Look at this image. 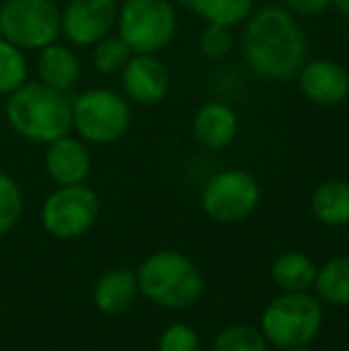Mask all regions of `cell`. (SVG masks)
Masks as SVG:
<instances>
[{"mask_svg": "<svg viewBox=\"0 0 349 351\" xmlns=\"http://www.w3.org/2000/svg\"><path fill=\"white\" fill-rule=\"evenodd\" d=\"M177 3L210 24L234 27L252 14L254 0H177Z\"/></svg>", "mask_w": 349, "mask_h": 351, "instance_id": "ffe728a7", "label": "cell"}, {"mask_svg": "<svg viewBox=\"0 0 349 351\" xmlns=\"http://www.w3.org/2000/svg\"><path fill=\"white\" fill-rule=\"evenodd\" d=\"M242 53L258 77L268 82H287L297 77L306 60V41L287 10L263 8L247 22Z\"/></svg>", "mask_w": 349, "mask_h": 351, "instance_id": "6da1fadb", "label": "cell"}, {"mask_svg": "<svg viewBox=\"0 0 349 351\" xmlns=\"http://www.w3.org/2000/svg\"><path fill=\"white\" fill-rule=\"evenodd\" d=\"M46 170L51 180L60 186L82 184L91 170V156L80 139L60 136V139L48 143L46 151Z\"/></svg>", "mask_w": 349, "mask_h": 351, "instance_id": "4fadbf2b", "label": "cell"}, {"mask_svg": "<svg viewBox=\"0 0 349 351\" xmlns=\"http://www.w3.org/2000/svg\"><path fill=\"white\" fill-rule=\"evenodd\" d=\"M299 14H318L333 5V0H285Z\"/></svg>", "mask_w": 349, "mask_h": 351, "instance_id": "4316f807", "label": "cell"}, {"mask_svg": "<svg viewBox=\"0 0 349 351\" xmlns=\"http://www.w3.org/2000/svg\"><path fill=\"white\" fill-rule=\"evenodd\" d=\"M115 0H70L62 12V32L75 46H96L117 22Z\"/></svg>", "mask_w": 349, "mask_h": 351, "instance_id": "30bf717a", "label": "cell"}, {"mask_svg": "<svg viewBox=\"0 0 349 351\" xmlns=\"http://www.w3.org/2000/svg\"><path fill=\"white\" fill-rule=\"evenodd\" d=\"M333 8H335L345 19H349V0H333Z\"/></svg>", "mask_w": 349, "mask_h": 351, "instance_id": "83f0119b", "label": "cell"}, {"mask_svg": "<svg viewBox=\"0 0 349 351\" xmlns=\"http://www.w3.org/2000/svg\"><path fill=\"white\" fill-rule=\"evenodd\" d=\"M132 58V48L120 36H106L93 48V65L103 74L122 72Z\"/></svg>", "mask_w": 349, "mask_h": 351, "instance_id": "603a6c76", "label": "cell"}, {"mask_svg": "<svg viewBox=\"0 0 349 351\" xmlns=\"http://www.w3.org/2000/svg\"><path fill=\"white\" fill-rule=\"evenodd\" d=\"M136 291H139V282H136V275L132 270H108L106 275L98 278L96 287H93V304L101 313L115 315L134 304Z\"/></svg>", "mask_w": 349, "mask_h": 351, "instance_id": "9a60e30c", "label": "cell"}, {"mask_svg": "<svg viewBox=\"0 0 349 351\" xmlns=\"http://www.w3.org/2000/svg\"><path fill=\"white\" fill-rule=\"evenodd\" d=\"M289 351H309V347H294V349H289Z\"/></svg>", "mask_w": 349, "mask_h": 351, "instance_id": "f1b7e54d", "label": "cell"}, {"mask_svg": "<svg viewBox=\"0 0 349 351\" xmlns=\"http://www.w3.org/2000/svg\"><path fill=\"white\" fill-rule=\"evenodd\" d=\"M62 32V14L53 0H5L0 36L17 48H46Z\"/></svg>", "mask_w": 349, "mask_h": 351, "instance_id": "5b68a950", "label": "cell"}, {"mask_svg": "<svg viewBox=\"0 0 349 351\" xmlns=\"http://www.w3.org/2000/svg\"><path fill=\"white\" fill-rule=\"evenodd\" d=\"M321 323V301L306 291H285L263 311L261 332L270 347L289 351L294 347H309L316 339Z\"/></svg>", "mask_w": 349, "mask_h": 351, "instance_id": "277c9868", "label": "cell"}, {"mask_svg": "<svg viewBox=\"0 0 349 351\" xmlns=\"http://www.w3.org/2000/svg\"><path fill=\"white\" fill-rule=\"evenodd\" d=\"M311 210L328 227L349 225V182H323L311 196Z\"/></svg>", "mask_w": 349, "mask_h": 351, "instance_id": "e0dca14e", "label": "cell"}, {"mask_svg": "<svg viewBox=\"0 0 349 351\" xmlns=\"http://www.w3.org/2000/svg\"><path fill=\"white\" fill-rule=\"evenodd\" d=\"M261 201V186L254 175L244 170H225L210 177L201 194L206 215L225 225H232L256 210Z\"/></svg>", "mask_w": 349, "mask_h": 351, "instance_id": "9c48e42d", "label": "cell"}, {"mask_svg": "<svg viewBox=\"0 0 349 351\" xmlns=\"http://www.w3.org/2000/svg\"><path fill=\"white\" fill-rule=\"evenodd\" d=\"M117 24L132 53H156L173 41L177 14L170 0H127L117 12Z\"/></svg>", "mask_w": 349, "mask_h": 351, "instance_id": "8992f818", "label": "cell"}, {"mask_svg": "<svg viewBox=\"0 0 349 351\" xmlns=\"http://www.w3.org/2000/svg\"><path fill=\"white\" fill-rule=\"evenodd\" d=\"M132 112L127 101L110 88H91L72 101V127L84 141L112 143L127 132Z\"/></svg>", "mask_w": 349, "mask_h": 351, "instance_id": "52a82bcc", "label": "cell"}, {"mask_svg": "<svg viewBox=\"0 0 349 351\" xmlns=\"http://www.w3.org/2000/svg\"><path fill=\"white\" fill-rule=\"evenodd\" d=\"M210 351H270L268 339L252 325H230L210 344Z\"/></svg>", "mask_w": 349, "mask_h": 351, "instance_id": "44dd1931", "label": "cell"}, {"mask_svg": "<svg viewBox=\"0 0 349 351\" xmlns=\"http://www.w3.org/2000/svg\"><path fill=\"white\" fill-rule=\"evenodd\" d=\"M36 70L41 82L51 88H58V91H70L80 82V60L70 48L58 41L41 48Z\"/></svg>", "mask_w": 349, "mask_h": 351, "instance_id": "2e32d148", "label": "cell"}, {"mask_svg": "<svg viewBox=\"0 0 349 351\" xmlns=\"http://www.w3.org/2000/svg\"><path fill=\"white\" fill-rule=\"evenodd\" d=\"M22 210L24 199L19 184L8 172H0V234H8L10 230L17 227Z\"/></svg>", "mask_w": 349, "mask_h": 351, "instance_id": "cb8c5ba5", "label": "cell"}, {"mask_svg": "<svg viewBox=\"0 0 349 351\" xmlns=\"http://www.w3.org/2000/svg\"><path fill=\"white\" fill-rule=\"evenodd\" d=\"M122 86L132 101L141 106L160 103L168 93L170 74L154 53H136L122 70Z\"/></svg>", "mask_w": 349, "mask_h": 351, "instance_id": "8fae6325", "label": "cell"}, {"mask_svg": "<svg viewBox=\"0 0 349 351\" xmlns=\"http://www.w3.org/2000/svg\"><path fill=\"white\" fill-rule=\"evenodd\" d=\"M194 136L206 148H225L237 136V115L225 103H206L194 115Z\"/></svg>", "mask_w": 349, "mask_h": 351, "instance_id": "5bb4252c", "label": "cell"}, {"mask_svg": "<svg viewBox=\"0 0 349 351\" xmlns=\"http://www.w3.org/2000/svg\"><path fill=\"white\" fill-rule=\"evenodd\" d=\"M27 82V60L22 48L12 46L0 36V96H10Z\"/></svg>", "mask_w": 349, "mask_h": 351, "instance_id": "7402d4cb", "label": "cell"}, {"mask_svg": "<svg viewBox=\"0 0 349 351\" xmlns=\"http://www.w3.org/2000/svg\"><path fill=\"white\" fill-rule=\"evenodd\" d=\"M316 294L333 306H349V256H335L316 273Z\"/></svg>", "mask_w": 349, "mask_h": 351, "instance_id": "d6986e66", "label": "cell"}, {"mask_svg": "<svg viewBox=\"0 0 349 351\" xmlns=\"http://www.w3.org/2000/svg\"><path fill=\"white\" fill-rule=\"evenodd\" d=\"M297 77L302 93L318 106H337L349 93V72L333 60L304 62Z\"/></svg>", "mask_w": 349, "mask_h": 351, "instance_id": "7c38bea8", "label": "cell"}, {"mask_svg": "<svg viewBox=\"0 0 349 351\" xmlns=\"http://www.w3.org/2000/svg\"><path fill=\"white\" fill-rule=\"evenodd\" d=\"M318 268L313 265V261L302 251H287V254L278 256L270 268L273 282L282 291H306L316 282Z\"/></svg>", "mask_w": 349, "mask_h": 351, "instance_id": "ac0fdd59", "label": "cell"}, {"mask_svg": "<svg viewBox=\"0 0 349 351\" xmlns=\"http://www.w3.org/2000/svg\"><path fill=\"white\" fill-rule=\"evenodd\" d=\"M199 48L206 58H210V60L225 58L230 51H232V32H230V27L208 22V27H206L204 34H201Z\"/></svg>", "mask_w": 349, "mask_h": 351, "instance_id": "d4e9b609", "label": "cell"}, {"mask_svg": "<svg viewBox=\"0 0 349 351\" xmlns=\"http://www.w3.org/2000/svg\"><path fill=\"white\" fill-rule=\"evenodd\" d=\"M101 201L91 186L67 184L58 186L41 208V222L56 239H77L86 234L98 220Z\"/></svg>", "mask_w": 349, "mask_h": 351, "instance_id": "ba28073f", "label": "cell"}, {"mask_svg": "<svg viewBox=\"0 0 349 351\" xmlns=\"http://www.w3.org/2000/svg\"><path fill=\"white\" fill-rule=\"evenodd\" d=\"M158 351H199V335L189 325H170L160 335Z\"/></svg>", "mask_w": 349, "mask_h": 351, "instance_id": "484cf974", "label": "cell"}, {"mask_svg": "<svg viewBox=\"0 0 349 351\" xmlns=\"http://www.w3.org/2000/svg\"><path fill=\"white\" fill-rule=\"evenodd\" d=\"M8 122L19 136L36 143H51L72 130V101L67 91L43 82H24L8 96Z\"/></svg>", "mask_w": 349, "mask_h": 351, "instance_id": "7a4b0ae2", "label": "cell"}, {"mask_svg": "<svg viewBox=\"0 0 349 351\" xmlns=\"http://www.w3.org/2000/svg\"><path fill=\"white\" fill-rule=\"evenodd\" d=\"M139 289L151 304L170 311H184L204 294V275L191 258L180 251H158L141 263L136 273Z\"/></svg>", "mask_w": 349, "mask_h": 351, "instance_id": "3957f363", "label": "cell"}]
</instances>
